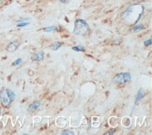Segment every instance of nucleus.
<instances>
[{"label": "nucleus", "instance_id": "f257e3e1", "mask_svg": "<svg viewBox=\"0 0 152 135\" xmlns=\"http://www.w3.org/2000/svg\"><path fill=\"white\" fill-rule=\"evenodd\" d=\"M144 13V7L140 4H133L128 7L123 13H122V19H123L127 25H135L141 19Z\"/></svg>", "mask_w": 152, "mask_h": 135}, {"label": "nucleus", "instance_id": "f03ea898", "mask_svg": "<svg viewBox=\"0 0 152 135\" xmlns=\"http://www.w3.org/2000/svg\"><path fill=\"white\" fill-rule=\"evenodd\" d=\"M90 32V27L83 19H77L74 23L73 33L77 36H86Z\"/></svg>", "mask_w": 152, "mask_h": 135}, {"label": "nucleus", "instance_id": "7ed1b4c3", "mask_svg": "<svg viewBox=\"0 0 152 135\" xmlns=\"http://www.w3.org/2000/svg\"><path fill=\"white\" fill-rule=\"evenodd\" d=\"M15 94L10 89H3L0 92V101L4 107H9L10 103L14 101Z\"/></svg>", "mask_w": 152, "mask_h": 135}, {"label": "nucleus", "instance_id": "20e7f679", "mask_svg": "<svg viewBox=\"0 0 152 135\" xmlns=\"http://www.w3.org/2000/svg\"><path fill=\"white\" fill-rule=\"evenodd\" d=\"M130 80H131V74L129 72H124V73L116 74L113 79V82L116 85H124Z\"/></svg>", "mask_w": 152, "mask_h": 135}, {"label": "nucleus", "instance_id": "39448f33", "mask_svg": "<svg viewBox=\"0 0 152 135\" xmlns=\"http://www.w3.org/2000/svg\"><path fill=\"white\" fill-rule=\"evenodd\" d=\"M19 45H20V42H18V40H14V42H10V43L8 45V47H7V51L10 52V53H13V52H15L17 49H18Z\"/></svg>", "mask_w": 152, "mask_h": 135}, {"label": "nucleus", "instance_id": "423d86ee", "mask_svg": "<svg viewBox=\"0 0 152 135\" xmlns=\"http://www.w3.org/2000/svg\"><path fill=\"white\" fill-rule=\"evenodd\" d=\"M39 106H40V101H35L34 102H32L30 104V106L28 107V111L30 113H34L39 108Z\"/></svg>", "mask_w": 152, "mask_h": 135}, {"label": "nucleus", "instance_id": "0eeeda50", "mask_svg": "<svg viewBox=\"0 0 152 135\" xmlns=\"http://www.w3.org/2000/svg\"><path fill=\"white\" fill-rule=\"evenodd\" d=\"M44 57V53L43 52H37L32 55V60L33 61H42Z\"/></svg>", "mask_w": 152, "mask_h": 135}, {"label": "nucleus", "instance_id": "6e6552de", "mask_svg": "<svg viewBox=\"0 0 152 135\" xmlns=\"http://www.w3.org/2000/svg\"><path fill=\"white\" fill-rule=\"evenodd\" d=\"M61 46H62V42H53L50 45V48L53 51H56L57 49H59Z\"/></svg>", "mask_w": 152, "mask_h": 135}, {"label": "nucleus", "instance_id": "1a4fd4ad", "mask_svg": "<svg viewBox=\"0 0 152 135\" xmlns=\"http://www.w3.org/2000/svg\"><path fill=\"white\" fill-rule=\"evenodd\" d=\"M143 29H144V26L143 25H137V26H132V29H131V31L132 32H138L140 30H143Z\"/></svg>", "mask_w": 152, "mask_h": 135}, {"label": "nucleus", "instance_id": "9d476101", "mask_svg": "<svg viewBox=\"0 0 152 135\" xmlns=\"http://www.w3.org/2000/svg\"><path fill=\"white\" fill-rule=\"evenodd\" d=\"M57 30H58V27L56 26H49V27L43 28V31L45 32H52V31H57Z\"/></svg>", "mask_w": 152, "mask_h": 135}, {"label": "nucleus", "instance_id": "9b49d317", "mask_svg": "<svg viewBox=\"0 0 152 135\" xmlns=\"http://www.w3.org/2000/svg\"><path fill=\"white\" fill-rule=\"evenodd\" d=\"M144 95H145V93H144V91L141 89V90H140V91L137 93V96H136V102H137V101H139L140 99H141L144 97Z\"/></svg>", "mask_w": 152, "mask_h": 135}, {"label": "nucleus", "instance_id": "f8f14e48", "mask_svg": "<svg viewBox=\"0 0 152 135\" xmlns=\"http://www.w3.org/2000/svg\"><path fill=\"white\" fill-rule=\"evenodd\" d=\"M72 50H74V51H81V52H85V48L83 46H74V47H72Z\"/></svg>", "mask_w": 152, "mask_h": 135}, {"label": "nucleus", "instance_id": "ddd939ff", "mask_svg": "<svg viewBox=\"0 0 152 135\" xmlns=\"http://www.w3.org/2000/svg\"><path fill=\"white\" fill-rule=\"evenodd\" d=\"M28 25H29V23H27V22H20L18 25H17V26L22 27V26H28Z\"/></svg>", "mask_w": 152, "mask_h": 135}, {"label": "nucleus", "instance_id": "4468645a", "mask_svg": "<svg viewBox=\"0 0 152 135\" xmlns=\"http://www.w3.org/2000/svg\"><path fill=\"white\" fill-rule=\"evenodd\" d=\"M21 63H22V59H21V58H19V59H17L15 62L12 63V65H13V66H17V65H20Z\"/></svg>", "mask_w": 152, "mask_h": 135}, {"label": "nucleus", "instance_id": "2eb2a0df", "mask_svg": "<svg viewBox=\"0 0 152 135\" xmlns=\"http://www.w3.org/2000/svg\"><path fill=\"white\" fill-rule=\"evenodd\" d=\"M62 134H64V135H67V134H69V135H73L74 133H73V131H64L62 132Z\"/></svg>", "mask_w": 152, "mask_h": 135}, {"label": "nucleus", "instance_id": "dca6fc26", "mask_svg": "<svg viewBox=\"0 0 152 135\" xmlns=\"http://www.w3.org/2000/svg\"><path fill=\"white\" fill-rule=\"evenodd\" d=\"M151 42H152V39H148V40H145L144 43H145V46H150L151 45Z\"/></svg>", "mask_w": 152, "mask_h": 135}, {"label": "nucleus", "instance_id": "f3484780", "mask_svg": "<svg viewBox=\"0 0 152 135\" xmlns=\"http://www.w3.org/2000/svg\"><path fill=\"white\" fill-rule=\"evenodd\" d=\"M115 131V130H111V131H107V132H105V134H106V135H109V134H110V135H111V134H113Z\"/></svg>", "mask_w": 152, "mask_h": 135}, {"label": "nucleus", "instance_id": "a211bd4d", "mask_svg": "<svg viewBox=\"0 0 152 135\" xmlns=\"http://www.w3.org/2000/svg\"><path fill=\"white\" fill-rule=\"evenodd\" d=\"M60 2H62V3H67V2H69V0H59Z\"/></svg>", "mask_w": 152, "mask_h": 135}, {"label": "nucleus", "instance_id": "6ab92c4d", "mask_svg": "<svg viewBox=\"0 0 152 135\" xmlns=\"http://www.w3.org/2000/svg\"><path fill=\"white\" fill-rule=\"evenodd\" d=\"M1 1H2V0H0V2H1Z\"/></svg>", "mask_w": 152, "mask_h": 135}, {"label": "nucleus", "instance_id": "aec40b11", "mask_svg": "<svg viewBox=\"0 0 152 135\" xmlns=\"http://www.w3.org/2000/svg\"><path fill=\"white\" fill-rule=\"evenodd\" d=\"M0 113H1V112H0Z\"/></svg>", "mask_w": 152, "mask_h": 135}]
</instances>
